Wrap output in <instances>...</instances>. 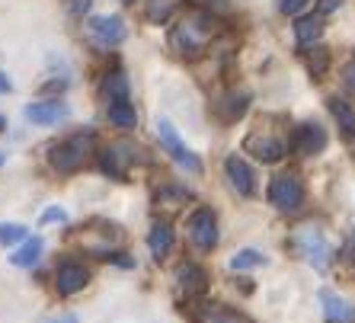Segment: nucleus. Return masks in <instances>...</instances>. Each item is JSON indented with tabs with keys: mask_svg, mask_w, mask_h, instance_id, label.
<instances>
[{
	"mask_svg": "<svg viewBox=\"0 0 355 323\" xmlns=\"http://www.w3.org/2000/svg\"><path fill=\"white\" fill-rule=\"evenodd\" d=\"M215 35H218L215 17L205 13V10H192L189 17H182L180 23L173 26L170 45H173V51L182 55V58H198V55H205V49L215 42Z\"/></svg>",
	"mask_w": 355,
	"mask_h": 323,
	"instance_id": "nucleus-1",
	"label": "nucleus"
},
{
	"mask_svg": "<svg viewBox=\"0 0 355 323\" xmlns=\"http://www.w3.org/2000/svg\"><path fill=\"white\" fill-rule=\"evenodd\" d=\"M288 247L297 259H304L307 265H314L320 272L330 265L333 250H330V241H327V231H323L320 224H314V221L297 224L288 237Z\"/></svg>",
	"mask_w": 355,
	"mask_h": 323,
	"instance_id": "nucleus-2",
	"label": "nucleus"
},
{
	"mask_svg": "<svg viewBox=\"0 0 355 323\" xmlns=\"http://www.w3.org/2000/svg\"><path fill=\"white\" fill-rule=\"evenodd\" d=\"M96 154V134L93 132H77L71 138H64L61 144H55L49 154V164L51 170H58V173H77L83 166L90 164V157Z\"/></svg>",
	"mask_w": 355,
	"mask_h": 323,
	"instance_id": "nucleus-3",
	"label": "nucleus"
},
{
	"mask_svg": "<svg viewBox=\"0 0 355 323\" xmlns=\"http://www.w3.org/2000/svg\"><path fill=\"white\" fill-rule=\"evenodd\" d=\"M144 150L135 148L132 141H112L106 148L99 150V170L109 176V180H119V182H128V170L135 164H144Z\"/></svg>",
	"mask_w": 355,
	"mask_h": 323,
	"instance_id": "nucleus-4",
	"label": "nucleus"
},
{
	"mask_svg": "<svg viewBox=\"0 0 355 323\" xmlns=\"http://www.w3.org/2000/svg\"><path fill=\"white\" fill-rule=\"evenodd\" d=\"M269 205L282 215H295L304 208V182L295 173H279L269 182Z\"/></svg>",
	"mask_w": 355,
	"mask_h": 323,
	"instance_id": "nucleus-5",
	"label": "nucleus"
},
{
	"mask_svg": "<svg viewBox=\"0 0 355 323\" xmlns=\"http://www.w3.org/2000/svg\"><path fill=\"white\" fill-rule=\"evenodd\" d=\"M243 150L253 154L263 164H279L285 157V138H282L275 128H266V125H257L253 132L243 138Z\"/></svg>",
	"mask_w": 355,
	"mask_h": 323,
	"instance_id": "nucleus-6",
	"label": "nucleus"
},
{
	"mask_svg": "<svg viewBox=\"0 0 355 323\" xmlns=\"http://www.w3.org/2000/svg\"><path fill=\"white\" fill-rule=\"evenodd\" d=\"M157 138H160V148H164L166 154L182 166V170H189V173H202V160H198L196 154L180 141V134H176V128L170 125V119H160L157 122Z\"/></svg>",
	"mask_w": 355,
	"mask_h": 323,
	"instance_id": "nucleus-7",
	"label": "nucleus"
},
{
	"mask_svg": "<svg viewBox=\"0 0 355 323\" xmlns=\"http://www.w3.org/2000/svg\"><path fill=\"white\" fill-rule=\"evenodd\" d=\"M87 35L96 42L99 49H112L119 42H125L128 35V26L119 13H106V17H90L87 19Z\"/></svg>",
	"mask_w": 355,
	"mask_h": 323,
	"instance_id": "nucleus-8",
	"label": "nucleus"
},
{
	"mask_svg": "<svg viewBox=\"0 0 355 323\" xmlns=\"http://www.w3.org/2000/svg\"><path fill=\"white\" fill-rule=\"evenodd\" d=\"M327 144H330L327 128H323V125H317V122L297 125L295 134H291V148H295L297 157H317V154H323V150H327Z\"/></svg>",
	"mask_w": 355,
	"mask_h": 323,
	"instance_id": "nucleus-9",
	"label": "nucleus"
},
{
	"mask_svg": "<svg viewBox=\"0 0 355 323\" xmlns=\"http://www.w3.org/2000/svg\"><path fill=\"white\" fill-rule=\"evenodd\" d=\"M189 237L198 250H215L218 247V218L211 208H196L189 215Z\"/></svg>",
	"mask_w": 355,
	"mask_h": 323,
	"instance_id": "nucleus-10",
	"label": "nucleus"
},
{
	"mask_svg": "<svg viewBox=\"0 0 355 323\" xmlns=\"http://www.w3.org/2000/svg\"><path fill=\"white\" fill-rule=\"evenodd\" d=\"M224 173H227V180H231L237 195H243V199H253V195H257V176H253V170L247 166L243 157L231 154V157L224 160Z\"/></svg>",
	"mask_w": 355,
	"mask_h": 323,
	"instance_id": "nucleus-11",
	"label": "nucleus"
},
{
	"mask_svg": "<svg viewBox=\"0 0 355 323\" xmlns=\"http://www.w3.org/2000/svg\"><path fill=\"white\" fill-rule=\"evenodd\" d=\"M87 282H90V269L80 263H61L58 269H55V288H58V295H77V291L87 288Z\"/></svg>",
	"mask_w": 355,
	"mask_h": 323,
	"instance_id": "nucleus-12",
	"label": "nucleus"
},
{
	"mask_svg": "<svg viewBox=\"0 0 355 323\" xmlns=\"http://www.w3.org/2000/svg\"><path fill=\"white\" fill-rule=\"evenodd\" d=\"M176 285H180V291L186 295V298H205L208 272L196 263H182L180 269H176Z\"/></svg>",
	"mask_w": 355,
	"mask_h": 323,
	"instance_id": "nucleus-13",
	"label": "nucleus"
},
{
	"mask_svg": "<svg viewBox=\"0 0 355 323\" xmlns=\"http://www.w3.org/2000/svg\"><path fill=\"white\" fill-rule=\"evenodd\" d=\"M67 116H71V109L61 100H39V103H29V106H26V119L33 125H58V122H64Z\"/></svg>",
	"mask_w": 355,
	"mask_h": 323,
	"instance_id": "nucleus-14",
	"label": "nucleus"
},
{
	"mask_svg": "<svg viewBox=\"0 0 355 323\" xmlns=\"http://www.w3.org/2000/svg\"><path fill=\"white\" fill-rule=\"evenodd\" d=\"M192 323H253L243 311H234L227 304H198L192 311Z\"/></svg>",
	"mask_w": 355,
	"mask_h": 323,
	"instance_id": "nucleus-15",
	"label": "nucleus"
},
{
	"mask_svg": "<svg viewBox=\"0 0 355 323\" xmlns=\"http://www.w3.org/2000/svg\"><path fill=\"white\" fill-rule=\"evenodd\" d=\"M320 301H323V314L330 323H352L355 320V304L346 298H339L333 291H320Z\"/></svg>",
	"mask_w": 355,
	"mask_h": 323,
	"instance_id": "nucleus-16",
	"label": "nucleus"
},
{
	"mask_svg": "<svg viewBox=\"0 0 355 323\" xmlns=\"http://www.w3.org/2000/svg\"><path fill=\"white\" fill-rule=\"evenodd\" d=\"M148 250H150V256L157 259V263L170 253V250H173V227H170V221H154L150 224Z\"/></svg>",
	"mask_w": 355,
	"mask_h": 323,
	"instance_id": "nucleus-17",
	"label": "nucleus"
},
{
	"mask_svg": "<svg viewBox=\"0 0 355 323\" xmlns=\"http://www.w3.org/2000/svg\"><path fill=\"white\" fill-rule=\"evenodd\" d=\"M99 93H103V103H106V106L132 100V90H128V77H125L122 71H112V74H106V80H103V87H99Z\"/></svg>",
	"mask_w": 355,
	"mask_h": 323,
	"instance_id": "nucleus-18",
	"label": "nucleus"
},
{
	"mask_svg": "<svg viewBox=\"0 0 355 323\" xmlns=\"http://www.w3.org/2000/svg\"><path fill=\"white\" fill-rule=\"evenodd\" d=\"M192 199L189 189H182L180 182H164L160 186V192L154 195V202H157V208H164V211H180L186 202Z\"/></svg>",
	"mask_w": 355,
	"mask_h": 323,
	"instance_id": "nucleus-19",
	"label": "nucleus"
},
{
	"mask_svg": "<svg viewBox=\"0 0 355 323\" xmlns=\"http://www.w3.org/2000/svg\"><path fill=\"white\" fill-rule=\"evenodd\" d=\"M247 106H250L247 93H227L221 103H215V112L221 122H237V119L247 112Z\"/></svg>",
	"mask_w": 355,
	"mask_h": 323,
	"instance_id": "nucleus-20",
	"label": "nucleus"
},
{
	"mask_svg": "<svg viewBox=\"0 0 355 323\" xmlns=\"http://www.w3.org/2000/svg\"><path fill=\"white\" fill-rule=\"evenodd\" d=\"M323 35V17H301L295 23V39L301 49H311L317 45V39Z\"/></svg>",
	"mask_w": 355,
	"mask_h": 323,
	"instance_id": "nucleus-21",
	"label": "nucleus"
},
{
	"mask_svg": "<svg viewBox=\"0 0 355 323\" xmlns=\"http://www.w3.org/2000/svg\"><path fill=\"white\" fill-rule=\"evenodd\" d=\"M39 256H42V237H26L23 247L10 256V263L17 265V269H33L39 263Z\"/></svg>",
	"mask_w": 355,
	"mask_h": 323,
	"instance_id": "nucleus-22",
	"label": "nucleus"
},
{
	"mask_svg": "<svg viewBox=\"0 0 355 323\" xmlns=\"http://www.w3.org/2000/svg\"><path fill=\"white\" fill-rule=\"evenodd\" d=\"M106 116H109V122L116 125V128H122V132H132L135 125H138V112H135L132 100H128V103H112V106H106Z\"/></svg>",
	"mask_w": 355,
	"mask_h": 323,
	"instance_id": "nucleus-23",
	"label": "nucleus"
},
{
	"mask_svg": "<svg viewBox=\"0 0 355 323\" xmlns=\"http://www.w3.org/2000/svg\"><path fill=\"white\" fill-rule=\"evenodd\" d=\"M330 112H333V119L339 122V128H343L349 138H355V109L349 106L346 100H339V96H330Z\"/></svg>",
	"mask_w": 355,
	"mask_h": 323,
	"instance_id": "nucleus-24",
	"label": "nucleus"
},
{
	"mask_svg": "<svg viewBox=\"0 0 355 323\" xmlns=\"http://www.w3.org/2000/svg\"><path fill=\"white\" fill-rule=\"evenodd\" d=\"M257 265H266V256L259 253V250H240V253H234L231 256V269L234 272H243V269H257Z\"/></svg>",
	"mask_w": 355,
	"mask_h": 323,
	"instance_id": "nucleus-25",
	"label": "nucleus"
},
{
	"mask_svg": "<svg viewBox=\"0 0 355 323\" xmlns=\"http://www.w3.org/2000/svg\"><path fill=\"white\" fill-rule=\"evenodd\" d=\"M170 13H173V0H148V7H144V17H148V23H154V26L166 23Z\"/></svg>",
	"mask_w": 355,
	"mask_h": 323,
	"instance_id": "nucleus-26",
	"label": "nucleus"
},
{
	"mask_svg": "<svg viewBox=\"0 0 355 323\" xmlns=\"http://www.w3.org/2000/svg\"><path fill=\"white\" fill-rule=\"evenodd\" d=\"M327 64H330V51L320 49V45H311V51H307V71L314 77H323L327 74Z\"/></svg>",
	"mask_w": 355,
	"mask_h": 323,
	"instance_id": "nucleus-27",
	"label": "nucleus"
},
{
	"mask_svg": "<svg viewBox=\"0 0 355 323\" xmlns=\"http://www.w3.org/2000/svg\"><path fill=\"white\" fill-rule=\"evenodd\" d=\"M29 234H26L23 224H13V221H3L0 224V243L3 247H13V243H23Z\"/></svg>",
	"mask_w": 355,
	"mask_h": 323,
	"instance_id": "nucleus-28",
	"label": "nucleus"
},
{
	"mask_svg": "<svg viewBox=\"0 0 355 323\" xmlns=\"http://www.w3.org/2000/svg\"><path fill=\"white\" fill-rule=\"evenodd\" d=\"M307 3H311V0H279V10L282 13H288V17H297Z\"/></svg>",
	"mask_w": 355,
	"mask_h": 323,
	"instance_id": "nucleus-29",
	"label": "nucleus"
},
{
	"mask_svg": "<svg viewBox=\"0 0 355 323\" xmlns=\"http://www.w3.org/2000/svg\"><path fill=\"white\" fill-rule=\"evenodd\" d=\"M64 224L67 221V211L64 208H49V211H42V218H39V224Z\"/></svg>",
	"mask_w": 355,
	"mask_h": 323,
	"instance_id": "nucleus-30",
	"label": "nucleus"
},
{
	"mask_svg": "<svg viewBox=\"0 0 355 323\" xmlns=\"http://www.w3.org/2000/svg\"><path fill=\"white\" fill-rule=\"evenodd\" d=\"M343 83H346V90L355 93V58L349 61L346 67H343Z\"/></svg>",
	"mask_w": 355,
	"mask_h": 323,
	"instance_id": "nucleus-31",
	"label": "nucleus"
},
{
	"mask_svg": "<svg viewBox=\"0 0 355 323\" xmlns=\"http://www.w3.org/2000/svg\"><path fill=\"white\" fill-rule=\"evenodd\" d=\"M343 259L346 263H355V231L346 237V243H343Z\"/></svg>",
	"mask_w": 355,
	"mask_h": 323,
	"instance_id": "nucleus-32",
	"label": "nucleus"
},
{
	"mask_svg": "<svg viewBox=\"0 0 355 323\" xmlns=\"http://www.w3.org/2000/svg\"><path fill=\"white\" fill-rule=\"evenodd\" d=\"M67 7H71V13H74V17H83V13L93 7V0H71Z\"/></svg>",
	"mask_w": 355,
	"mask_h": 323,
	"instance_id": "nucleus-33",
	"label": "nucleus"
},
{
	"mask_svg": "<svg viewBox=\"0 0 355 323\" xmlns=\"http://www.w3.org/2000/svg\"><path fill=\"white\" fill-rule=\"evenodd\" d=\"M336 7H339V0H320V17L323 13H333Z\"/></svg>",
	"mask_w": 355,
	"mask_h": 323,
	"instance_id": "nucleus-34",
	"label": "nucleus"
},
{
	"mask_svg": "<svg viewBox=\"0 0 355 323\" xmlns=\"http://www.w3.org/2000/svg\"><path fill=\"white\" fill-rule=\"evenodd\" d=\"M13 90V83H10V77L7 74H0V93H10Z\"/></svg>",
	"mask_w": 355,
	"mask_h": 323,
	"instance_id": "nucleus-35",
	"label": "nucleus"
},
{
	"mask_svg": "<svg viewBox=\"0 0 355 323\" xmlns=\"http://www.w3.org/2000/svg\"><path fill=\"white\" fill-rule=\"evenodd\" d=\"M51 323H77V317L74 314H64V317H58V320H51Z\"/></svg>",
	"mask_w": 355,
	"mask_h": 323,
	"instance_id": "nucleus-36",
	"label": "nucleus"
},
{
	"mask_svg": "<svg viewBox=\"0 0 355 323\" xmlns=\"http://www.w3.org/2000/svg\"><path fill=\"white\" fill-rule=\"evenodd\" d=\"M0 132H7V119L0 116Z\"/></svg>",
	"mask_w": 355,
	"mask_h": 323,
	"instance_id": "nucleus-37",
	"label": "nucleus"
},
{
	"mask_svg": "<svg viewBox=\"0 0 355 323\" xmlns=\"http://www.w3.org/2000/svg\"><path fill=\"white\" fill-rule=\"evenodd\" d=\"M3 160H7V157H3V154H0V166H3Z\"/></svg>",
	"mask_w": 355,
	"mask_h": 323,
	"instance_id": "nucleus-38",
	"label": "nucleus"
}]
</instances>
